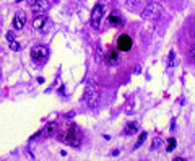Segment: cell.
Returning <instances> with one entry per match:
<instances>
[{
    "label": "cell",
    "instance_id": "6da1fadb",
    "mask_svg": "<svg viewBox=\"0 0 195 161\" xmlns=\"http://www.w3.org/2000/svg\"><path fill=\"white\" fill-rule=\"evenodd\" d=\"M161 13H163V8H161V5L158 2H150L141 10V16L145 20H158L161 16Z\"/></svg>",
    "mask_w": 195,
    "mask_h": 161
},
{
    "label": "cell",
    "instance_id": "7a4b0ae2",
    "mask_svg": "<svg viewBox=\"0 0 195 161\" xmlns=\"http://www.w3.org/2000/svg\"><path fill=\"white\" fill-rule=\"evenodd\" d=\"M85 101L90 107H96L99 103V89L93 83H88L86 88H85Z\"/></svg>",
    "mask_w": 195,
    "mask_h": 161
},
{
    "label": "cell",
    "instance_id": "3957f363",
    "mask_svg": "<svg viewBox=\"0 0 195 161\" xmlns=\"http://www.w3.org/2000/svg\"><path fill=\"white\" fill-rule=\"evenodd\" d=\"M82 138H83L82 132H80L78 127H75V125H72V127L65 132V142H67L68 145H72V147H80Z\"/></svg>",
    "mask_w": 195,
    "mask_h": 161
},
{
    "label": "cell",
    "instance_id": "277c9868",
    "mask_svg": "<svg viewBox=\"0 0 195 161\" xmlns=\"http://www.w3.org/2000/svg\"><path fill=\"white\" fill-rule=\"evenodd\" d=\"M31 59L37 63V65H42V63H46L47 59H49V49H47L46 46H36V47L31 50Z\"/></svg>",
    "mask_w": 195,
    "mask_h": 161
},
{
    "label": "cell",
    "instance_id": "5b68a950",
    "mask_svg": "<svg viewBox=\"0 0 195 161\" xmlns=\"http://www.w3.org/2000/svg\"><path fill=\"white\" fill-rule=\"evenodd\" d=\"M33 26H34V29H37V31H47V29H49V18L42 13L37 15V16L34 18V21H33Z\"/></svg>",
    "mask_w": 195,
    "mask_h": 161
},
{
    "label": "cell",
    "instance_id": "8992f818",
    "mask_svg": "<svg viewBox=\"0 0 195 161\" xmlns=\"http://www.w3.org/2000/svg\"><path fill=\"white\" fill-rule=\"evenodd\" d=\"M101 20H103V5H96L93 8V13H91V25L94 28H98Z\"/></svg>",
    "mask_w": 195,
    "mask_h": 161
},
{
    "label": "cell",
    "instance_id": "52a82bcc",
    "mask_svg": "<svg viewBox=\"0 0 195 161\" xmlns=\"http://www.w3.org/2000/svg\"><path fill=\"white\" fill-rule=\"evenodd\" d=\"M26 25V15L23 12H16V15L13 16V28L15 29H23Z\"/></svg>",
    "mask_w": 195,
    "mask_h": 161
},
{
    "label": "cell",
    "instance_id": "ba28073f",
    "mask_svg": "<svg viewBox=\"0 0 195 161\" xmlns=\"http://www.w3.org/2000/svg\"><path fill=\"white\" fill-rule=\"evenodd\" d=\"M117 47H119L120 50H128V49H130V47H132V39H130V36H127V34L119 36Z\"/></svg>",
    "mask_w": 195,
    "mask_h": 161
},
{
    "label": "cell",
    "instance_id": "9c48e42d",
    "mask_svg": "<svg viewBox=\"0 0 195 161\" xmlns=\"http://www.w3.org/2000/svg\"><path fill=\"white\" fill-rule=\"evenodd\" d=\"M119 52H116V50H109L107 54H106V63L107 65H117L119 63Z\"/></svg>",
    "mask_w": 195,
    "mask_h": 161
},
{
    "label": "cell",
    "instance_id": "30bf717a",
    "mask_svg": "<svg viewBox=\"0 0 195 161\" xmlns=\"http://www.w3.org/2000/svg\"><path fill=\"white\" fill-rule=\"evenodd\" d=\"M55 134H57V124H55V122H49V124L42 129V135H44V137H52V135H55Z\"/></svg>",
    "mask_w": 195,
    "mask_h": 161
},
{
    "label": "cell",
    "instance_id": "8fae6325",
    "mask_svg": "<svg viewBox=\"0 0 195 161\" xmlns=\"http://www.w3.org/2000/svg\"><path fill=\"white\" fill-rule=\"evenodd\" d=\"M31 7H33V10H34V12L42 13V12H46V10H47V7H49V5H47V2H46V0H36Z\"/></svg>",
    "mask_w": 195,
    "mask_h": 161
},
{
    "label": "cell",
    "instance_id": "7c38bea8",
    "mask_svg": "<svg viewBox=\"0 0 195 161\" xmlns=\"http://www.w3.org/2000/svg\"><path fill=\"white\" fill-rule=\"evenodd\" d=\"M141 3H143V0H127V2H125V7H127L128 10H132V12H137V10L141 7Z\"/></svg>",
    "mask_w": 195,
    "mask_h": 161
},
{
    "label": "cell",
    "instance_id": "4fadbf2b",
    "mask_svg": "<svg viewBox=\"0 0 195 161\" xmlns=\"http://www.w3.org/2000/svg\"><path fill=\"white\" fill-rule=\"evenodd\" d=\"M120 23H122V18H120L119 12H114V13H111V16H109V25H112V26H119Z\"/></svg>",
    "mask_w": 195,
    "mask_h": 161
},
{
    "label": "cell",
    "instance_id": "5bb4252c",
    "mask_svg": "<svg viewBox=\"0 0 195 161\" xmlns=\"http://www.w3.org/2000/svg\"><path fill=\"white\" fill-rule=\"evenodd\" d=\"M137 130H138V124H137V122H130V124H127V127L124 129V134L133 135V134H137Z\"/></svg>",
    "mask_w": 195,
    "mask_h": 161
},
{
    "label": "cell",
    "instance_id": "9a60e30c",
    "mask_svg": "<svg viewBox=\"0 0 195 161\" xmlns=\"http://www.w3.org/2000/svg\"><path fill=\"white\" fill-rule=\"evenodd\" d=\"M8 44H10V49L12 50H15V52H16V50H20L21 49V46H20V42H16V39H8Z\"/></svg>",
    "mask_w": 195,
    "mask_h": 161
},
{
    "label": "cell",
    "instance_id": "2e32d148",
    "mask_svg": "<svg viewBox=\"0 0 195 161\" xmlns=\"http://www.w3.org/2000/svg\"><path fill=\"white\" fill-rule=\"evenodd\" d=\"M146 137H148V134H146V132H141V134H140V137H138V140H137V145H135V148H140L141 145L145 143Z\"/></svg>",
    "mask_w": 195,
    "mask_h": 161
},
{
    "label": "cell",
    "instance_id": "e0dca14e",
    "mask_svg": "<svg viewBox=\"0 0 195 161\" xmlns=\"http://www.w3.org/2000/svg\"><path fill=\"white\" fill-rule=\"evenodd\" d=\"M176 65V52L171 50L169 52V57H168V67H174Z\"/></svg>",
    "mask_w": 195,
    "mask_h": 161
},
{
    "label": "cell",
    "instance_id": "ac0fdd59",
    "mask_svg": "<svg viewBox=\"0 0 195 161\" xmlns=\"http://www.w3.org/2000/svg\"><path fill=\"white\" fill-rule=\"evenodd\" d=\"M159 147H161V138H159V137H156V138L153 140V145H151V150H158Z\"/></svg>",
    "mask_w": 195,
    "mask_h": 161
},
{
    "label": "cell",
    "instance_id": "d6986e66",
    "mask_svg": "<svg viewBox=\"0 0 195 161\" xmlns=\"http://www.w3.org/2000/svg\"><path fill=\"white\" fill-rule=\"evenodd\" d=\"M174 147H176V140H174V138H169V142H168V148H166V150H168V151H173Z\"/></svg>",
    "mask_w": 195,
    "mask_h": 161
},
{
    "label": "cell",
    "instance_id": "ffe728a7",
    "mask_svg": "<svg viewBox=\"0 0 195 161\" xmlns=\"http://www.w3.org/2000/svg\"><path fill=\"white\" fill-rule=\"evenodd\" d=\"M41 137H42V130H37V132H36V134H34V135H33V137H31V138H29V140H31V142H34V140L41 138Z\"/></svg>",
    "mask_w": 195,
    "mask_h": 161
},
{
    "label": "cell",
    "instance_id": "44dd1931",
    "mask_svg": "<svg viewBox=\"0 0 195 161\" xmlns=\"http://www.w3.org/2000/svg\"><path fill=\"white\" fill-rule=\"evenodd\" d=\"M189 57H190V60H195V46L190 49V52H189Z\"/></svg>",
    "mask_w": 195,
    "mask_h": 161
},
{
    "label": "cell",
    "instance_id": "7402d4cb",
    "mask_svg": "<svg viewBox=\"0 0 195 161\" xmlns=\"http://www.w3.org/2000/svg\"><path fill=\"white\" fill-rule=\"evenodd\" d=\"M190 36H194V38H195V25L190 28Z\"/></svg>",
    "mask_w": 195,
    "mask_h": 161
},
{
    "label": "cell",
    "instance_id": "603a6c76",
    "mask_svg": "<svg viewBox=\"0 0 195 161\" xmlns=\"http://www.w3.org/2000/svg\"><path fill=\"white\" fill-rule=\"evenodd\" d=\"M173 161H185V158H182V156H177V158H174Z\"/></svg>",
    "mask_w": 195,
    "mask_h": 161
},
{
    "label": "cell",
    "instance_id": "cb8c5ba5",
    "mask_svg": "<svg viewBox=\"0 0 195 161\" xmlns=\"http://www.w3.org/2000/svg\"><path fill=\"white\" fill-rule=\"evenodd\" d=\"M153 2H163V0H153Z\"/></svg>",
    "mask_w": 195,
    "mask_h": 161
},
{
    "label": "cell",
    "instance_id": "d4e9b609",
    "mask_svg": "<svg viewBox=\"0 0 195 161\" xmlns=\"http://www.w3.org/2000/svg\"><path fill=\"white\" fill-rule=\"evenodd\" d=\"M140 161H146V160H140Z\"/></svg>",
    "mask_w": 195,
    "mask_h": 161
},
{
    "label": "cell",
    "instance_id": "484cf974",
    "mask_svg": "<svg viewBox=\"0 0 195 161\" xmlns=\"http://www.w3.org/2000/svg\"><path fill=\"white\" fill-rule=\"evenodd\" d=\"M104 2H106V0H104Z\"/></svg>",
    "mask_w": 195,
    "mask_h": 161
}]
</instances>
